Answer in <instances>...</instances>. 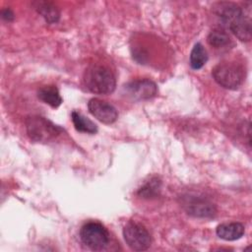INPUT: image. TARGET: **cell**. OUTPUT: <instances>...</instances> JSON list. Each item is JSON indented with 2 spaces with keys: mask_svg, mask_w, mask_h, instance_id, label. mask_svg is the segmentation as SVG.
<instances>
[{
  "mask_svg": "<svg viewBox=\"0 0 252 252\" xmlns=\"http://www.w3.org/2000/svg\"><path fill=\"white\" fill-rule=\"evenodd\" d=\"M216 8V14L225 29L241 41H249L251 39V20L242 8L230 2L219 3Z\"/></svg>",
  "mask_w": 252,
  "mask_h": 252,
  "instance_id": "6da1fadb",
  "label": "cell"
},
{
  "mask_svg": "<svg viewBox=\"0 0 252 252\" xmlns=\"http://www.w3.org/2000/svg\"><path fill=\"white\" fill-rule=\"evenodd\" d=\"M84 83L90 92L97 94H111L116 87V79L112 71L99 64L92 65L86 70Z\"/></svg>",
  "mask_w": 252,
  "mask_h": 252,
  "instance_id": "7a4b0ae2",
  "label": "cell"
},
{
  "mask_svg": "<svg viewBox=\"0 0 252 252\" xmlns=\"http://www.w3.org/2000/svg\"><path fill=\"white\" fill-rule=\"evenodd\" d=\"M28 136L34 142L47 143L63 133V129L42 116H29L26 119Z\"/></svg>",
  "mask_w": 252,
  "mask_h": 252,
  "instance_id": "3957f363",
  "label": "cell"
},
{
  "mask_svg": "<svg viewBox=\"0 0 252 252\" xmlns=\"http://www.w3.org/2000/svg\"><path fill=\"white\" fill-rule=\"evenodd\" d=\"M215 81L222 88L236 90L245 78L244 68L235 62H222L218 64L212 71Z\"/></svg>",
  "mask_w": 252,
  "mask_h": 252,
  "instance_id": "277c9868",
  "label": "cell"
},
{
  "mask_svg": "<svg viewBox=\"0 0 252 252\" xmlns=\"http://www.w3.org/2000/svg\"><path fill=\"white\" fill-rule=\"evenodd\" d=\"M80 237L85 245L94 251L102 250L109 242V232L96 221L85 223L80 230Z\"/></svg>",
  "mask_w": 252,
  "mask_h": 252,
  "instance_id": "5b68a950",
  "label": "cell"
},
{
  "mask_svg": "<svg viewBox=\"0 0 252 252\" xmlns=\"http://www.w3.org/2000/svg\"><path fill=\"white\" fill-rule=\"evenodd\" d=\"M126 244L134 251H145L152 244V237L148 229L141 223L129 221L123 228Z\"/></svg>",
  "mask_w": 252,
  "mask_h": 252,
  "instance_id": "8992f818",
  "label": "cell"
},
{
  "mask_svg": "<svg viewBox=\"0 0 252 252\" xmlns=\"http://www.w3.org/2000/svg\"><path fill=\"white\" fill-rule=\"evenodd\" d=\"M181 206L188 215L195 218H213L217 213L216 206L211 201L198 196L181 197Z\"/></svg>",
  "mask_w": 252,
  "mask_h": 252,
  "instance_id": "52a82bcc",
  "label": "cell"
},
{
  "mask_svg": "<svg viewBox=\"0 0 252 252\" xmlns=\"http://www.w3.org/2000/svg\"><path fill=\"white\" fill-rule=\"evenodd\" d=\"M127 96L134 100L150 99L158 94V87L150 79H139L129 82L123 87Z\"/></svg>",
  "mask_w": 252,
  "mask_h": 252,
  "instance_id": "ba28073f",
  "label": "cell"
},
{
  "mask_svg": "<svg viewBox=\"0 0 252 252\" xmlns=\"http://www.w3.org/2000/svg\"><path fill=\"white\" fill-rule=\"evenodd\" d=\"M88 109L94 118L104 124H112L118 118L116 108L99 98H91L88 102Z\"/></svg>",
  "mask_w": 252,
  "mask_h": 252,
  "instance_id": "9c48e42d",
  "label": "cell"
},
{
  "mask_svg": "<svg viewBox=\"0 0 252 252\" xmlns=\"http://www.w3.org/2000/svg\"><path fill=\"white\" fill-rule=\"evenodd\" d=\"M216 232L220 238L226 241H233L243 236L245 227L240 222H225L218 225Z\"/></svg>",
  "mask_w": 252,
  "mask_h": 252,
  "instance_id": "30bf717a",
  "label": "cell"
},
{
  "mask_svg": "<svg viewBox=\"0 0 252 252\" xmlns=\"http://www.w3.org/2000/svg\"><path fill=\"white\" fill-rule=\"evenodd\" d=\"M37 97L53 108H57L62 103V97L55 86H44L37 91Z\"/></svg>",
  "mask_w": 252,
  "mask_h": 252,
  "instance_id": "8fae6325",
  "label": "cell"
},
{
  "mask_svg": "<svg viewBox=\"0 0 252 252\" xmlns=\"http://www.w3.org/2000/svg\"><path fill=\"white\" fill-rule=\"evenodd\" d=\"M35 10L48 24H54L59 21L60 12L51 2L39 1L35 3Z\"/></svg>",
  "mask_w": 252,
  "mask_h": 252,
  "instance_id": "7c38bea8",
  "label": "cell"
},
{
  "mask_svg": "<svg viewBox=\"0 0 252 252\" xmlns=\"http://www.w3.org/2000/svg\"><path fill=\"white\" fill-rule=\"evenodd\" d=\"M71 117L74 127L77 131L90 134H94L97 132V126L92 120H90L80 112L73 111Z\"/></svg>",
  "mask_w": 252,
  "mask_h": 252,
  "instance_id": "4fadbf2b",
  "label": "cell"
},
{
  "mask_svg": "<svg viewBox=\"0 0 252 252\" xmlns=\"http://www.w3.org/2000/svg\"><path fill=\"white\" fill-rule=\"evenodd\" d=\"M208 61V54L201 43H196L190 53V66L194 70L201 69Z\"/></svg>",
  "mask_w": 252,
  "mask_h": 252,
  "instance_id": "5bb4252c",
  "label": "cell"
},
{
  "mask_svg": "<svg viewBox=\"0 0 252 252\" xmlns=\"http://www.w3.org/2000/svg\"><path fill=\"white\" fill-rule=\"evenodd\" d=\"M208 43L215 48H221L227 46L230 42V36L222 29H215L208 35Z\"/></svg>",
  "mask_w": 252,
  "mask_h": 252,
  "instance_id": "9a60e30c",
  "label": "cell"
},
{
  "mask_svg": "<svg viewBox=\"0 0 252 252\" xmlns=\"http://www.w3.org/2000/svg\"><path fill=\"white\" fill-rule=\"evenodd\" d=\"M160 190V182L157 178L151 179L147 182L143 187H141L138 191V195L143 198H155L158 195Z\"/></svg>",
  "mask_w": 252,
  "mask_h": 252,
  "instance_id": "2e32d148",
  "label": "cell"
},
{
  "mask_svg": "<svg viewBox=\"0 0 252 252\" xmlns=\"http://www.w3.org/2000/svg\"><path fill=\"white\" fill-rule=\"evenodd\" d=\"M1 16H2V18H3L5 21H8V22L13 21L14 18H15L14 13H13L12 10L9 9V8L2 10V11H1Z\"/></svg>",
  "mask_w": 252,
  "mask_h": 252,
  "instance_id": "e0dca14e",
  "label": "cell"
}]
</instances>
